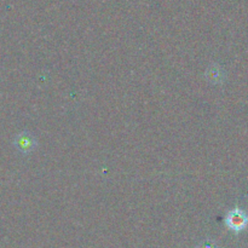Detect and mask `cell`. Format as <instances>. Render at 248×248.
Listing matches in <instances>:
<instances>
[{
  "mask_svg": "<svg viewBox=\"0 0 248 248\" xmlns=\"http://www.w3.org/2000/svg\"><path fill=\"white\" fill-rule=\"evenodd\" d=\"M225 224L232 232H240L248 227V215L241 208H234L228 213Z\"/></svg>",
  "mask_w": 248,
  "mask_h": 248,
  "instance_id": "obj_1",
  "label": "cell"
},
{
  "mask_svg": "<svg viewBox=\"0 0 248 248\" xmlns=\"http://www.w3.org/2000/svg\"><path fill=\"white\" fill-rule=\"evenodd\" d=\"M16 145L19 150L22 152H29V150L33 148L34 142L31 138V136L28 135H19L16 138Z\"/></svg>",
  "mask_w": 248,
  "mask_h": 248,
  "instance_id": "obj_2",
  "label": "cell"
},
{
  "mask_svg": "<svg viewBox=\"0 0 248 248\" xmlns=\"http://www.w3.org/2000/svg\"><path fill=\"white\" fill-rule=\"evenodd\" d=\"M207 78L211 80L212 82H219L222 81V72L218 67H210L207 72Z\"/></svg>",
  "mask_w": 248,
  "mask_h": 248,
  "instance_id": "obj_3",
  "label": "cell"
},
{
  "mask_svg": "<svg viewBox=\"0 0 248 248\" xmlns=\"http://www.w3.org/2000/svg\"><path fill=\"white\" fill-rule=\"evenodd\" d=\"M198 248H218V247H217V245L215 244V242L211 241V240H207V241L201 242V244L199 245Z\"/></svg>",
  "mask_w": 248,
  "mask_h": 248,
  "instance_id": "obj_4",
  "label": "cell"
}]
</instances>
